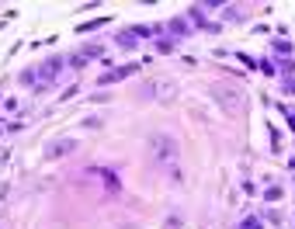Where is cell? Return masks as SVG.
Listing matches in <instances>:
<instances>
[{
	"instance_id": "cell-1",
	"label": "cell",
	"mask_w": 295,
	"mask_h": 229,
	"mask_svg": "<svg viewBox=\"0 0 295 229\" xmlns=\"http://www.w3.org/2000/svg\"><path fill=\"white\" fill-rule=\"evenodd\" d=\"M150 149H153V160L163 163V167H170V163L177 160V142H174L170 136H153V139H150Z\"/></svg>"
},
{
	"instance_id": "cell-3",
	"label": "cell",
	"mask_w": 295,
	"mask_h": 229,
	"mask_svg": "<svg viewBox=\"0 0 295 229\" xmlns=\"http://www.w3.org/2000/svg\"><path fill=\"white\" fill-rule=\"evenodd\" d=\"M77 149V139H52L49 146H45V160H59V157H66V153H73Z\"/></svg>"
},
{
	"instance_id": "cell-8",
	"label": "cell",
	"mask_w": 295,
	"mask_h": 229,
	"mask_svg": "<svg viewBox=\"0 0 295 229\" xmlns=\"http://www.w3.org/2000/svg\"><path fill=\"white\" fill-rule=\"evenodd\" d=\"M115 42H118L122 49H136V46H139V42H136V31H118Z\"/></svg>"
},
{
	"instance_id": "cell-5",
	"label": "cell",
	"mask_w": 295,
	"mask_h": 229,
	"mask_svg": "<svg viewBox=\"0 0 295 229\" xmlns=\"http://www.w3.org/2000/svg\"><path fill=\"white\" fill-rule=\"evenodd\" d=\"M87 174H94V177H101L108 187H112V191H118V174L115 170H104V167H91Z\"/></svg>"
},
{
	"instance_id": "cell-4",
	"label": "cell",
	"mask_w": 295,
	"mask_h": 229,
	"mask_svg": "<svg viewBox=\"0 0 295 229\" xmlns=\"http://www.w3.org/2000/svg\"><path fill=\"white\" fill-rule=\"evenodd\" d=\"M136 69H139L136 63H129V66H118L115 73H104V76H101V80H97V84H101V87H104V84H115V80H122V76H132Z\"/></svg>"
},
{
	"instance_id": "cell-11",
	"label": "cell",
	"mask_w": 295,
	"mask_h": 229,
	"mask_svg": "<svg viewBox=\"0 0 295 229\" xmlns=\"http://www.w3.org/2000/svg\"><path fill=\"white\" fill-rule=\"evenodd\" d=\"M240 229H261V222H257V219H243Z\"/></svg>"
},
{
	"instance_id": "cell-9",
	"label": "cell",
	"mask_w": 295,
	"mask_h": 229,
	"mask_svg": "<svg viewBox=\"0 0 295 229\" xmlns=\"http://www.w3.org/2000/svg\"><path fill=\"white\" fill-rule=\"evenodd\" d=\"M157 49H160V52H174L177 46H174V38H160V42H157Z\"/></svg>"
},
{
	"instance_id": "cell-6",
	"label": "cell",
	"mask_w": 295,
	"mask_h": 229,
	"mask_svg": "<svg viewBox=\"0 0 295 229\" xmlns=\"http://www.w3.org/2000/svg\"><path fill=\"white\" fill-rule=\"evenodd\" d=\"M215 94H219V101H223L229 111H236V108H240V94H236V91H223V87H215Z\"/></svg>"
},
{
	"instance_id": "cell-7",
	"label": "cell",
	"mask_w": 295,
	"mask_h": 229,
	"mask_svg": "<svg viewBox=\"0 0 295 229\" xmlns=\"http://www.w3.org/2000/svg\"><path fill=\"white\" fill-rule=\"evenodd\" d=\"M59 69H63V59H59V56H52V59H49V63L42 66V76H45V80H49V76H56Z\"/></svg>"
},
{
	"instance_id": "cell-2",
	"label": "cell",
	"mask_w": 295,
	"mask_h": 229,
	"mask_svg": "<svg viewBox=\"0 0 295 229\" xmlns=\"http://www.w3.org/2000/svg\"><path fill=\"white\" fill-rule=\"evenodd\" d=\"M146 94H153L157 101H174L177 97V84L174 80H150L146 84Z\"/></svg>"
},
{
	"instance_id": "cell-10",
	"label": "cell",
	"mask_w": 295,
	"mask_h": 229,
	"mask_svg": "<svg viewBox=\"0 0 295 229\" xmlns=\"http://www.w3.org/2000/svg\"><path fill=\"white\" fill-rule=\"evenodd\" d=\"M170 31H177V35H188V24H184L181 18H174V21H170Z\"/></svg>"
},
{
	"instance_id": "cell-12",
	"label": "cell",
	"mask_w": 295,
	"mask_h": 229,
	"mask_svg": "<svg viewBox=\"0 0 295 229\" xmlns=\"http://www.w3.org/2000/svg\"><path fill=\"white\" fill-rule=\"evenodd\" d=\"M101 125H104L101 118H84V129H101Z\"/></svg>"
}]
</instances>
